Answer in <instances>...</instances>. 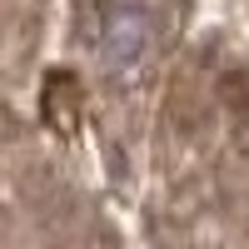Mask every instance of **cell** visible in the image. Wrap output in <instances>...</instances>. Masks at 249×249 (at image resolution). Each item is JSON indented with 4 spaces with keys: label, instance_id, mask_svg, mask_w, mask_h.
<instances>
[{
    "label": "cell",
    "instance_id": "6da1fadb",
    "mask_svg": "<svg viewBox=\"0 0 249 249\" xmlns=\"http://www.w3.org/2000/svg\"><path fill=\"white\" fill-rule=\"evenodd\" d=\"M45 115H50L55 130H75L80 95H75V80L70 75H50V85H45Z\"/></svg>",
    "mask_w": 249,
    "mask_h": 249
}]
</instances>
